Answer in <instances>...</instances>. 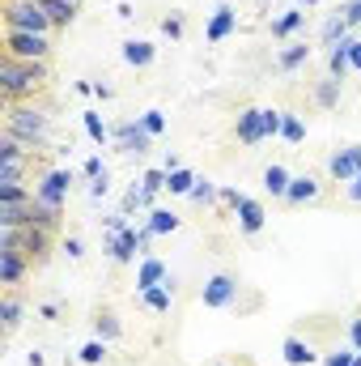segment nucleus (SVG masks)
Listing matches in <instances>:
<instances>
[{
    "instance_id": "a18cd8bd",
    "label": "nucleus",
    "mask_w": 361,
    "mask_h": 366,
    "mask_svg": "<svg viewBox=\"0 0 361 366\" xmlns=\"http://www.w3.org/2000/svg\"><path fill=\"white\" fill-rule=\"evenodd\" d=\"M349 345H353V350H361V315H353V320H349Z\"/></svg>"
},
{
    "instance_id": "58836bf2",
    "label": "nucleus",
    "mask_w": 361,
    "mask_h": 366,
    "mask_svg": "<svg viewBox=\"0 0 361 366\" xmlns=\"http://www.w3.org/2000/svg\"><path fill=\"white\" fill-rule=\"evenodd\" d=\"M217 200H221V209H234V213H238V204H243V192H234V187H221V192H217Z\"/></svg>"
},
{
    "instance_id": "423d86ee",
    "label": "nucleus",
    "mask_w": 361,
    "mask_h": 366,
    "mask_svg": "<svg viewBox=\"0 0 361 366\" xmlns=\"http://www.w3.org/2000/svg\"><path fill=\"white\" fill-rule=\"evenodd\" d=\"M149 243H153V234H149V230H132V226H123V230H111V234H106L102 252H106V260L128 264L136 252H141V256H149Z\"/></svg>"
},
{
    "instance_id": "a211bd4d",
    "label": "nucleus",
    "mask_w": 361,
    "mask_h": 366,
    "mask_svg": "<svg viewBox=\"0 0 361 366\" xmlns=\"http://www.w3.org/2000/svg\"><path fill=\"white\" fill-rule=\"evenodd\" d=\"M119 56H123V64H128V69H149V64L158 60V47H153L149 39H128Z\"/></svg>"
},
{
    "instance_id": "8fccbe9b",
    "label": "nucleus",
    "mask_w": 361,
    "mask_h": 366,
    "mask_svg": "<svg viewBox=\"0 0 361 366\" xmlns=\"http://www.w3.org/2000/svg\"><path fill=\"white\" fill-rule=\"evenodd\" d=\"M353 366H361V350H357V358H353Z\"/></svg>"
},
{
    "instance_id": "20e7f679",
    "label": "nucleus",
    "mask_w": 361,
    "mask_h": 366,
    "mask_svg": "<svg viewBox=\"0 0 361 366\" xmlns=\"http://www.w3.org/2000/svg\"><path fill=\"white\" fill-rule=\"evenodd\" d=\"M0 17H4V30H21V34H51L56 30L39 0H4Z\"/></svg>"
},
{
    "instance_id": "39448f33",
    "label": "nucleus",
    "mask_w": 361,
    "mask_h": 366,
    "mask_svg": "<svg viewBox=\"0 0 361 366\" xmlns=\"http://www.w3.org/2000/svg\"><path fill=\"white\" fill-rule=\"evenodd\" d=\"M238 298H243L238 273H213L200 285V302H204L208 311H238Z\"/></svg>"
},
{
    "instance_id": "f03ea898",
    "label": "nucleus",
    "mask_w": 361,
    "mask_h": 366,
    "mask_svg": "<svg viewBox=\"0 0 361 366\" xmlns=\"http://www.w3.org/2000/svg\"><path fill=\"white\" fill-rule=\"evenodd\" d=\"M4 132L17 137L26 149L43 154L47 132H51V115L43 107H34V102H13V107H4Z\"/></svg>"
},
{
    "instance_id": "e433bc0d",
    "label": "nucleus",
    "mask_w": 361,
    "mask_h": 366,
    "mask_svg": "<svg viewBox=\"0 0 361 366\" xmlns=\"http://www.w3.org/2000/svg\"><path fill=\"white\" fill-rule=\"evenodd\" d=\"M141 124L149 128V137H162V132H166V115H162V111H145Z\"/></svg>"
},
{
    "instance_id": "4be33fe9",
    "label": "nucleus",
    "mask_w": 361,
    "mask_h": 366,
    "mask_svg": "<svg viewBox=\"0 0 361 366\" xmlns=\"http://www.w3.org/2000/svg\"><path fill=\"white\" fill-rule=\"evenodd\" d=\"M302 26H306V13H302V9H285L280 17H272L268 21V34L272 39H293Z\"/></svg>"
},
{
    "instance_id": "b1692460",
    "label": "nucleus",
    "mask_w": 361,
    "mask_h": 366,
    "mask_svg": "<svg viewBox=\"0 0 361 366\" xmlns=\"http://www.w3.org/2000/svg\"><path fill=\"white\" fill-rule=\"evenodd\" d=\"M39 4H43V13L51 17L56 30H68V26L77 21V4H73V0H39Z\"/></svg>"
},
{
    "instance_id": "4468645a",
    "label": "nucleus",
    "mask_w": 361,
    "mask_h": 366,
    "mask_svg": "<svg viewBox=\"0 0 361 366\" xmlns=\"http://www.w3.org/2000/svg\"><path fill=\"white\" fill-rule=\"evenodd\" d=\"M327 175L332 183H353L361 175V162H357V145H349V149H336L332 158H327Z\"/></svg>"
},
{
    "instance_id": "5701e85b",
    "label": "nucleus",
    "mask_w": 361,
    "mask_h": 366,
    "mask_svg": "<svg viewBox=\"0 0 361 366\" xmlns=\"http://www.w3.org/2000/svg\"><path fill=\"white\" fill-rule=\"evenodd\" d=\"M0 320H4V337H13L21 328V294L17 290H4L0 298Z\"/></svg>"
},
{
    "instance_id": "72a5a7b5",
    "label": "nucleus",
    "mask_w": 361,
    "mask_h": 366,
    "mask_svg": "<svg viewBox=\"0 0 361 366\" xmlns=\"http://www.w3.org/2000/svg\"><path fill=\"white\" fill-rule=\"evenodd\" d=\"M81 124H86V132H90V141H93V145L111 141V128H106V124L98 119V111H86V115H81Z\"/></svg>"
},
{
    "instance_id": "f8f14e48",
    "label": "nucleus",
    "mask_w": 361,
    "mask_h": 366,
    "mask_svg": "<svg viewBox=\"0 0 361 366\" xmlns=\"http://www.w3.org/2000/svg\"><path fill=\"white\" fill-rule=\"evenodd\" d=\"M234 137H238V145H260L264 141V107H243L234 119Z\"/></svg>"
},
{
    "instance_id": "cd10ccee",
    "label": "nucleus",
    "mask_w": 361,
    "mask_h": 366,
    "mask_svg": "<svg viewBox=\"0 0 361 366\" xmlns=\"http://www.w3.org/2000/svg\"><path fill=\"white\" fill-rule=\"evenodd\" d=\"M353 73V64H349V39H340L332 51H327V77H336V81H345Z\"/></svg>"
},
{
    "instance_id": "4c0bfd02",
    "label": "nucleus",
    "mask_w": 361,
    "mask_h": 366,
    "mask_svg": "<svg viewBox=\"0 0 361 366\" xmlns=\"http://www.w3.org/2000/svg\"><path fill=\"white\" fill-rule=\"evenodd\" d=\"M353 358H357V350H327L323 366H353Z\"/></svg>"
},
{
    "instance_id": "c85d7f7f",
    "label": "nucleus",
    "mask_w": 361,
    "mask_h": 366,
    "mask_svg": "<svg viewBox=\"0 0 361 366\" xmlns=\"http://www.w3.org/2000/svg\"><path fill=\"white\" fill-rule=\"evenodd\" d=\"M319 39H323V47H336L340 39H349V21H345V9H336V13H332V17L323 21Z\"/></svg>"
},
{
    "instance_id": "3c124183",
    "label": "nucleus",
    "mask_w": 361,
    "mask_h": 366,
    "mask_svg": "<svg viewBox=\"0 0 361 366\" xmlns=\"http://www.w3.org/2000/svg\"><path fill=\"white\" fill-rule=\"evenodd\" d=\"M302 4H315V0H298V9H302Z\"/></svg>"
},
{
    "instance_id": "9b49d317",
    "label": "nucleus",
    "mask_w": 361,
    "mask_h": 366,
    "mask_svg": "<svg viewBox=\"0 0 361 366\" xmlns=\"http://www.w3.org/2000/svg\"><path fill=\"white\" fill-rule=\"evenodd\" d=\"M323 200V183L319 175H293L289 179V192H285V204H293V209H302V204H319Z\"/></svg>"
},
{
    "instance_id": "c9c22d12",
    "label": "nucleus",
    "mask_w": 361,
    "mask_h": 366,
    "mask_svg": "<svg viewBox=\"0 0 361 366\" xmlns=\"http://www.w3.org/2000/svg\"><path fill=\"white\" fill-rule=\"evenodd\" d=\"M217 200V187L208 179H195V187H191V204H213Z\"/></svg>"
},
{
    "instance_id": "aec40b11",
    "label": "nucleus",
    "mask_w": 361,
    "mask_h": 366,
    "mask_svg": "<svg viewBox=\"0 0 361 366\" xmlns=\"http://www.w3.org/2000/svg\"><path fill=\"white\" fill-rule=\"evenodd\" d=\"M93 332L102 337V341H123V324H119V315H115V307H93Z\"/></svg>"
},
{
    "instance_id": "393cba45",
    "label": "nucleus",
    "mask_w": 361,
    "mask_h": 366,
    "mask_svg": "<svg viewBox=\"0 0 361 366\" xmlns=\"http://www.w3.org/2000/svg\"><path fill=\"white\" fill-rule=\"evenodd\" d=\"M340 90H345V81H336V77L315 81V107L319 111H336L340 107Z\"/></svg>"
},
{
    "instance_id": "2f4dec72",
    "label": "nucleus",
    "mask_w": 361,
    "mask_h": 366,
    "mask_svg": "<svg viewBox=\"0 0 361 366\" xmlns=\"http://www.w3.org/2000/svg\"><path fill=\"white\" fill-rule=\"evenodd\" d=\"M34 200V187L26 183H0V204H30Z\"/></svg>"
},
{
    "instance_id": "de8ad7c7",
    "label": "nucleus",
    "mask_w": 361,
    "mask_h": 366,
    "mask_svg": "<svg viewBox=\"0 0 361 366\" xmlns=\"http://www.w3.org/2000/svg\"><path fill=\"white\" fill-rule=\"evenodd\" d=\"M39 315H43V320H56V315H60V302H43Z\"/></svg>"
},
{
    "instance_id": "7c9ffc66",
    "label": "nucleus",
    "mask_w": 361,
    "mask_h": 366,
    "mask_svg": "<svg viewBox=\"0 0 361 366\" xmlns=\"http://www.w3.org/2000/svg\"><path fill=\"white\" fill-rule=\"evenodd\" d=\"M302 137H306L302 115H298V111H285V119H280V141H285V145H302Z\"/></svg>"
},
{
    "instance_id": "f3484780",
    "label": "nucleus",
    "mask_w": 361,
    "mask_h": 366,
    "mask_svg": "<svg viewBox=\"0 0 361 366\" xmlns=\"http://www.w3.org/2000/svg\"><path fill=\"white\" fill-rule=\"evenodd\" d=\"M166 281H175L171 269L158 260V256H145L141 260V269H136V294H145V290H153V285H166Z\"/></svg>"
},
{
    "instance_id": "9d476101",
    "label": "nucleus",
    "mask_w": 361,
    "mask_h": 366,
    "mask_svg": "<svg viewBox=\"0 0 361 366\" xmlns=\"http://www.w3.org/2000/svg\"><path fill=\"white\" fill-rule=\"evenodd\" d=\"M26 273H34L30 256L17 252V247H0V285H4V290H21Z\"/></svg>"
},
{
    "instance_id": "c03bdc74",
    "label": "nucleus",
    "mask_w": 361,
    "mask_h": 366,
    "mask_svg": "<svg viewBox=\"0 0 361 366\" xmlns=\"http://www.w3.org/2000/svg\"><path fill=\"white\" fill-rule=\"evenodd\" d=\"M349 64L353 73H361V39H349Z\"/></svg>"
},
{
    "instance_id": "dca6fc26",
    "label": "nucleus",
    "mask_w": 361,
    "mask_h": 366,
    "mask_svg": "<svg viewBox=\"0 0 361 366\" xmlns=\"http://www.w3.org/2000/svg\"><path fill=\"white\" fill-rule=\"evenodd\" d=\"M264 222H268V209H264L255 196H243V204H238V230L251 239V234L264 230Z\"/></svg>"
},
{
    "instance_id": "f704fd0d",
    "label": "nucleus",
    "mask_w": 361,
    "mask_h": 366,
    "mask_svg": "<svg viewBox=\"0 0 361 366\" xmlns=\"http://www.w3.org/2000/svg\"><path fill=\"white\" fill-rule=\"evenodd\" d=\"M162 34L179 43L183 34H187V21H183V13H171V17H162Z\"/></svg>"
},
{
    "instance_id": "bb28decb",
    "label": "nucleus",
    "mask_w": 361,
    "mask_h": 366,
    "mask_svg": "<svg viewBox=\"0 0 361 366\" xmlns=\"http://www.w3.org/2000/svg\"><path fill=\"white\" fill-rule=\"evenodd\" d=\"M106 362H111V341H102V337H93L77 350V366H106Z\"/></svg>"
},
{
    "instance_id": "09e8293b",
    "label": "nucleus",
    "mask_w": 361,
    "mask_h": 366,
    "mask_svg": "<svg viewBox=\"0 0 361 366\" xmlns=\"http://www.w3.org/2000/svg\"><path fill=\"white\" fill-rule=\"evenodd\" d=\"M217 366H251L247 358H225V362H217Z\"/></svg>"
},
{
    "instance_id": "2eb2a0df",
    "label": "nucleus",
    "mask_w": 361,
    "mask_h": 366,
    "mask_svg": "<svg viewBox=\"0 0 361 366\" xmlns=\"http://www.w3.org/2000/svg\"><path fill=\"white\" fill-rule=\"evenodd\" d=\"M234 26H238V9H234V4H217V13H213L208 26H204V39H208V43H225V39L234 34Z\"/></svg>"
},
{
    "instance_id": "49530a36",
    "label": "nucleus",
    "mask_w": 361,
    "mask_h": 366,
    "mask_svg": "<svg viewBox=\"0 0 361 366\" xmlns=\"http://www.w3.org/2000/svg\"><path fill=\"white\" fill-rule=\"evenodd\" d=\"M345 196H349L353 204H361V175H357L353 183H345Z\"/></svg>"
},
{
    "instance_id": "412c9836",
    "label": "nucleus",
    "mask_w": 361,
    "mask_h": 366,
    "mask_svg": "<svg viewBox=\"0 0 361 366\" xmlns=\"http://www.w3.org/2000/svg\"><path fill=\"white\" fill-rule=\"evenodd\" d=\"M141 307H145V311H153V315H166V311L175 307V281L145 290V294H141Z\"/></svg>"
},
{
    "instance_id": "1a4fd4ad",
    "label": "nucleus",
    "mask_w": 361,
    "mask_h": 366,
    "mask_svg": "<svg viewBox=\"0 0 361 366\" xmlns=\"http://www.w3.org/2000/svg\"><path fill=\"white\" fill-rule=\"evenodd\" d=\"M4 56H13V60H47L51 56V34L4 30Z\"/></svg>"
},
{
    "instance_id": "7ed1b4c3",
    "label": "nucleus",
    "mask_w": 361,
    "mask_h": 366,
    "mask_svg": "<svg viewBox=\"0 0 361 366\" xmlns=\"http://www.w3.org/2000/svg\"><path fill=\"white\" fill-rule=\"evenodd\" d=\"M0 247H17L30 256V264H47L51 260V247H56V230H43V226H17V230H4L0 234Z\"/></svg>"
},
{
    "instance_id": "c756f323",
    "label": "nucleus",
    "mask_w": 361,
    "mask_h": 366,
    "mask_svg": "<svg viewBox=\"0 0 361 366\" xmlns=\"http://www.w3.org/2000/svg\"><path fill=\"white\" fill-rule=\"evenodd\" d=\"M145 230H149L153 239H158V234H175V230H179V217H175L171 209H153L149 222H145Z\"/></svg>"
},
{
    "instance_id": "ea45409f",
    "label": "nucleus",
    "mask_w": 361,
    "mask_h": 366,
    "mask_svg": "<svg viewBox=\"0 0 361 366\" xmlns=\"http://www.w3.org/2000/svg\"><path fill=\"white\" fill-rule=\"evenodd\" d=\"M81 175H86V179H102V175H111V171L102 167V158H90V162L81 167Z\"/></svg>"
},
{
    "instance_id": "473e14b6",
    "label": "nucleus",
    "mask_w": 361,
    "mask_h": 366,
    "mask_svg": "<svg viewBox=\"0 0 361 366\" xmlns=\"http://www.w3.org/2000/svg\"><path fill=\"white\" fill-rule=\"evenodd\" d=\"M191 187H195V175H191L187 167L171 171V179H166V192H171V196H191Z\"/></svg>"
},
{
    "instance_id": "6ab92c4d",
    "label": "nucleus",
    "mask_w": 361,
    "mask_h": 366,
    "mask_svg": "<svg viewBox=\"0 0 361 366\" xmlns=\"http://www.w3.org/2000/svg\"><path fill=\"white\" fill-rule=\"evenodd\" d=\"M310 56H315L310 43H285V47L276 51V69H280V73H298L302 64H310Z\"/></svg>"
},
{
    "instance_id": "ddd939ff",
    "label": "nucleus",
    "mask_w": 361,
    "mask_h": 366,
    "mask_svg": "<svg viewBox=\"0 0 361 366\" xmlns=\"http://www.w3.org/2000/svg\"><path fill=\"white\" fill-rule=\"evenodd\" d=\"M280 350H285V362H289V366H315V362H323V354L315 350V341H310V337H298V332H289Z\"/></svg>"
},
{
    "instance_id": "6e6552de",
    "label": "nucleus",
    "mask_w": 361,
    "mask_h": 366,
    "mask_svg": "<svg viewBox=\"0 0 361 366\" xmlns=\"http://www.w3.org/2000/svg\"><path fill=\"white\" fill-rule=\"evenodd\" d=\"M111 141H115V149L119 154H149L153 149V141L158 137H149V128L141 124V119H119V124H111Z\"/></svg>"
},
{
    "instance_id": "79ce46f5",
    "label": "nucleus",
    "mask_w": 361,
    "mask_h": 366,
    "mask_svg": "<svg viewBox=\"0 0 361 366\" xmlns=\"http://www.w3.org/2000/svg\"><path fill=\"white\" fill-rule=\"evenodd\" d=\"M345 21H349V30L361 26V0H349V4H345Z\"/></svg>"
},
{
    "instance_id": "603ef678",
    "label": "nucleus",
    "mask_w": 361,
    "mask_h": 366,
    "mask_svg": "<svg viewBox=\"0 0 361 366\" xmlns=\"http://www.w3.org/2000/svg\"><path fill=\"white\" fill-rule=\"evenodd\" d=\"M73 4H81V0H73Z\"/></svg>"
},
{
    "instance_id": "37998d69",
    "label": "nucleus",
    "mask_w": 361,
    "mask_h": 366,
    "mask_svg": "<svg viewBox=\"0 0 361 366\" xmlns=\"http://www.w3.org/2000/svg\"><path fill=\"white\" fill-rule=\"evenodd\" d=\"M106 192H111V175H102V179H90V196H93V200H102Z\"/></svg>"
},
{
    "instance_id": "0eeeda50",
    "label": "nucleus",
    "mask_w": 361,
    "mask_h": 366,
    "mask_svg": "<svg viewBox=\"0 0 361 366\" xmlns=\"http://www.w3.org/2000/svg\"><path fill=\"white\" fill-rule=\"evenodd\" d=\"M73 183H77V175H73L68 167H47V171L34 179V196H39V200H47V204H56V209H64V204H68Z\"/></svg>"
},
{
    "instance_id": "f257e3e1",
    "label": "nucleus",
    "mask_w": 361,
    "mask_h": 366,
    "mask_svg": "<svg viewBox=\"0 0 361 366\" xmlns=\"http://www.w3.org/2000/svg\"><path fill=\"white\" fill-rule=\"evenodd\" d=\"M47 86H51L47 60H13V56L0 51V98H4V107L34 102V98L47 94Z\"/></svg>"
},
{
    "instance_id": "a19ab883",
    "label": "nucleus",
    "mask_w": 361,
    "mask_h": 366,
    "mask_svg": "<svg viewBox=\"0 0 361 366\" xmlns=\"http://www.w3.org/2000/svg\"><path fill=\"white\" fill-rule=\"evenodd\" d=\"M64 252H68V260H81V256H86V243L73 234V239H64Z\"/></svg>"
},
{
    "instance_id": "a878e982",
    "label": "nucleus",
    "mask_w": 361,
    "mask_h": 366,
    "mask_svg": "<svg viewBox=\"0 0 361 366\" xmlns=\"http://www.w3.org/2000/svg\"><path fill=\"white\" fill-rule=\"evenodd\" d=\"M289 167L285 162H272V167H264V192L268 196H276V200H285V192H289Z\"/></svg>"
}]
</instances>
